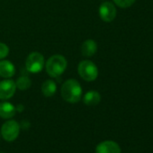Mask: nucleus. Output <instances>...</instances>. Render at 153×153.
<instances>
[{
    "label": "nucleus",
    "mask_w": 153,
    "mask_h": 153,
    "mask_svg": "<svg viewBox=\"0 0 153 153\" xmlns=\"http://www.w3.org/2000/svg\"><path fill=\"white\" fill-rule=\"evenodd\" d=\"M16 88H19L20 90H26L32 86V81L26 76H20L16 80Z\"/></svg>",
    "instance_id": "4468645a"
},
{
    "label": "nucleus",
    "mask_w": 153,
    "mask_h": 153,
    "mask_svg": "<svg viewBox=\"0 0 153 153\" xmlns=\"http://www.w3.org/2000/svg\"><path fill=\"white\" fill-rule=\"evenodd\" d=\"M136 0H114V2L116 6H118L121 8H127L131 7Z\"/></svg>",
    "instance_id": "2eb2a0df"
},
{
    "label": "nucleus",
    "mask_w": 153,
    "mask_h": 153,
    "mask_svg": "<svg viewBox=\"0 0 153 153\" xmlns=\"http://www.w3.org/2000/svg\"><path fill=\"white\" fill-rule=\"evenodd\" d=\"M16 114V108L9 102L0 103V117L3 119H11Z\"/></svg>",
    "instance_id": "9d476101"
},
{
    "label": "nucleus",
    "mask_w": 153,
    "mask_h": 153,
    "mask_svg": "<svg viewBox=\"0 0 153 153\" xmlns=\"http://www.w3.org/2000/svg\"><path fill=\"white\" fill-rule=\"evenodd\" d=\"M9 54V48L7 44L0 42V59H5Z\"/></svg>",
    "instance_id": "dca6fc26"
},
{
    "label": "nucleus",
    "mask_w": 153,
    "mask_h": 153,
    "mask_svg": "<svg viewBox=\"0 0 153 153\" xmlns=\"http://www.w3.org/2000/svg\"><path fill=\"white\" fill-rule=\"evenodd\" d=\"M16 73V68L12 62L6 59L0 60V76L6 79L12 78Z\"/></svg>",
    "instance_id": "1a4fd4ad"
},
{
    "label": "nucleus",
    "mask_w": 153,
    "mask_h": 153,
    "mask_svg": "<svg viewBox=\"0 0 153 153\" xmlns=\"http://www.w3.org/2000/svg\"><path fill=\"white\" fill-rule=\"evenodd\" d=\"M0 153H4V152H0Z\"/></svg>",
    "instance_id": "f3484780"
},
{
    "label": "nucleus",
    "mask_w": 153,
    "mask_h": 153,
    "mask_svg": "<svg viewBox=\"0 0 153 153\" xmlns=\"http://www.w3.org/2000/svg\"><path fill=\"white\" fill-rule=\"evenodd\" d=\"M25 67L27 70L33 74L41 72L44 67V57L37 51L30 53L26 59Z\"/></svg>",
    "instance_id": "39448f33"
},
{
    "label": "nucleus",
    "mask_w": 153,
    "mask_h": 153,
    "mask_svg": "<svg viewBox=\"0 0 153 153\" xmlns=\"http://www.w3.org/2000/svg\"><path fill=\"white\" fill-rule=\"evenodd\" d=\"M57 90V86L56 83L51 80V79H48L46 81H44L42 83V93L44 97H52Z\"/></svg>",
    "instance_id": "ddd939ff"
},
{
    "label": "nucleus",
    "mask_w": 153,
    "mask_h": 153,
    "mask_svg": "<svg viewBox=\"0 0 153 153\" xmlns=\"http://www.w3.org/2000/svg\"><path fill=\"white\" fill-rule=\"evenodd\" d=\"M67 59L62 55H53L46 62V71L51 78H58L61 76L67 68Z\"/></svg>",
    "instance_id": "f03ea898"
},
{
    "label": "nucleus",
    "mask_w": 153,
    "mask_h": 153,
    "mask_svg": "<svg viewBox=\"0 0 153 153\" xmlns=\"http://www.w3.org/2000/svg\"><path fill=\"white\" fill-rule=\"evenodd\" d=\"M61 97L62 98L70 104H76L79 102L82 97V88L79 82L76 79L66 80L61 87Z\"/></svg>",
    "instance_id": "f257e3e1"
},
{
    "label": "nucleus",
    "mask_w": 153,
    "mask_h": 153,
    "mask_svg": "<svg viewBox=\"0 0 153 153\" xmlns=\"http://www.w3.org/2000/svg\"><path fill=\"white\" fill-rule=\"evenodd\" d=\"M96 153H121V148L115 141L104 140L97 146Z\"/></svg>",
    "instance_id": "6e6552de"
},
{
    "label": "nucleus",
    "mask_w": 153,
    "mask_h": 153,
    "mask_svg": "<svg viewBox=\"0 0 153 153\" xmlns=\"http://www.w3.org/2000/svg\"><path fill=\"white\" fill-rule=\"evenodd\" d=\"M101 101V96L97 91L91 90L86 93V95L83 97V102L85 105H89V106H94L97 105L100 103Z\"/></svg>",
    "instance_id": "f8f14e48"
},
{
    "label": "nucleus",
    "mask_w": 153,
    "mask_h": 153,
    "mask_svg": "<svg viewBox=\"0 0 153 153\" xmlns=\"http://www.w3.org/2000/svg\"><path fill=\"white\" fill-rule=\"evenodd\" d=\"M16 90V84L12 79H5L0 82V100H7L13 97Z\"/></svg>",
    "instance_id": "423d86ee"
},
{
    "label": "nucleus",
    "mask_w": 153,
    "mask_h": 153,
    "mask_svg": "<svg viewBox=\"0 0 153 153\" xmlns=\"http://www.w3.org/2000/svg\"><path fill=\"white\" fill-rule=\"evenodd\" d=\"M78 72L81 78L88 82L96 80L98 76V68L97 65L93 61L88 59H85L79 62Z\"/></svg>",
    "instance_id": "7ed1b4c3"
},
{
    "label": "nucleus",
    "mask_w": 153,
    "mask_h": 153,
    "mask_svg": "<svg viewBox=\"0 0 153 153\" xmlns=\"http://www.w3.org/2000/svg\"><path fill=\"white\" fill-rule=\"evenodd\" d=\"M97 51V44L94 40H87L81 45V53L84 57H92Z\"/></svg>",
    "instance_id": "9b49d317"
},
{
    "label": "nucleus",
    "mask_w": 153,
    "mask_h": 153,
    "mask_svg": "<svg viewBox=\"0 0 153 153\" xmlns=\"http://www.w3.org/2000/svg\"><path fill=\"white\" fill-rule=\"evenodd\" d=\"M20 124L15 120L7 121L1 127V135L6 141L16 140L20 133Z\"/></svg>",
    "instance_id": "20e7f679"
},
{
    "label": "nucleus",
    "mask_w": 153,
    "mask_h": 153,
    "mask_svg": "<svg viewBox=\"0 0 153 153\" xmlns=\"http://www.w3.org/2000/svg\"><path fill=\"white\" fill-rule=\"evenodd\" d=\"M100 18L106 23H110L114 20L116 16V8L111 2H104L99 7Z\"/></svg>",
    "instance_id": "0eeeda50"
}]
</instances>
